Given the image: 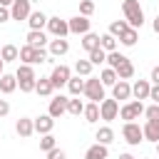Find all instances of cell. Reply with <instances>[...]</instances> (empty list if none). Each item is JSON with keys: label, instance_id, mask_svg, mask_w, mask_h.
I'll list each match as a JSON object with an SVG mask.
<instances>
[{"label": "cell", "instance_id": "cell-9", "mask_svg": "<svg viewBox=\"0 0 159 159\" xmlns=\"http://www.w3.org/2000/svg\"><path fill=\"white\" fill-rule=\"evenodd\" d=\"M70 77H72V70L67 65H57L50 75V82H52V87H62V84H67Z\"/></svg>", "mask_w": 159, "mask_h": 159}, {"label": "cell", "instance_id": "cell-38", "mask_svg": "<svg viewBox=\"0 0 159 159\" xmlns=\"http://www.w3.org/2000/svg\"><path fill=\"white\" fill-rule=\"evenodd\" d=\"M92 12H94V2H92V0H82V2H80V15L89 17Z\"/></svg>", "mask_w": 159, "mask_h": 159}, {"label": "cell", "instance_id": "cell-30", "mask_svg": "<svg viewBox=\"0 0 159 159\" xmlns=\"http://www.w3.org/2000/svg\"><path fill=\"white\" fill-rule=\"evenodd\" d=\"M124 60H129V57H124L122 52L112 50V52H107V60H104V62H109V67H112V70H117V67H119V65H122Z\"/></svg>", "mask_w": 159, "mask_h": 159}, {"label": "cell", "instance_id": "cell-43", "mask_svg": "<svg viewBox=\"0 0 159 159\" xmlns=\"http://www.w3.org/2000/svg\"><path fill=\"white\" fill-rule=\"evenodd\" d=\"M149 99H152L154 104H159V84H152V89H149Z\"/></svg>", "mask_w": 159, "mask_h": 159}, {"label": "cell", "instance_id": "cell-40", "mask_svg": "<svg viewBox=\"0 0 159 159\" xmlns=\"http://www.w3.org/2000/svg\"><path fill=\"white\" fill-rule=\"evenodd\" d=\"M52 147H55V137H52V134H42V139H40V149H42V152H50Z\"/></svg>", "mask_w": 159, "mask_h": 159}, {"label": "cell", "instance_id": "cell-12", "mask_svg": "<svg viewBox=\"0 0 159 159\" xmlns=\"http://www.w3.org/2000/svg\"><path fill=\"white\" fill-rule=\"evenodd\" d=\"M65 112H67V97L57 94L55 99H50V109H47V114H50V117H55V119H57V117H62Z\"/></svg>", "mask_w": 159, "mask_h": 159}, {"label": "cell", "instance_id": "cell-19", "mask_svg": "<svg viewBox=\"0 0 159 159\" xmlns=\"http://www.w3.org/2000/svg\"><path fill=\"white\" fill-rule=\"evenodd\" d=\"M15 87H17V77L15 75H0V92L2 94H10V92H15Z\"/></svg>", "mask_w": 159, "mask_h": 159}, {"label": "cell", "instance_id": "cell-42", "mask_svg": "<svg viewBox=\"0 0 159 159\" xmlns=\"http://www.w3.org/2000/svg\"><path fill=\"white\" fill-rule=\"evenodd\" d=\"M47 159H65V152L57 149V147H52V149L47 152Z\"/></svg>", "mask_w": 159, "mask_h": 159}, {"label": "cell", "instance_id": "cell-25", "mask_svg": "<svg viewBox=\"0 0 159 159\" xmlns=\"http://www.w3.org/2000/svg\"><path fill=\"white\" fill-rule=\"evenodd\" d=\"M114 72H117V80H129V77L134 75V65H132L129 60H124V62H122Z\"/></svg>", "mask_w": 159, "mask_h": 159}, {"label": "cell", "instance_id": "cell-17", "mask_svg": "<svg viewBox=\"0 0 159 159\" xmlns=\"http://www.w3.org/2000/svg\"><path fill=\"white\" fill-rule=\"evenodd\" d=\"M149 89H152V84H149L147 80H137V82L132 84V94H134L137 99H149Z\"/></svg>", "mask_w": 159, "mask_h": 159}, {"label": "cell", "instance_id": "cell-49", "mask_svg": "<svg viewBox=\"0 0 159 159\" xmlns=\"http://www.w3.org/2000/svg\"><path fill=\"white\" fill-rule=\"evenodd\" d=\"M119 159H134V157H132V154H122Z\"/></svg>", "mask_w": 159, "mask_h": 159}, {"label": "cell", "instance_id": "cell-50", "mask_svg": "<svg viewBox=\"0 0 159 159\" xmlns=\"http://www.w3.org/2000/svg\"><path fill=\"white\" fill-rule=\"evenodd\" d=\"M2 67H5V62H2V57H0V75H2Z\"/></svg>", "mask_w": 159, "mask_h": 159}, {"label": "cell", "instance_id": "cell-21", "mask_svg": "<svg viewBox=\"0 0 159 159\" xmlns=\"http://www.w3.org/2000/svg\"><path fill=\"white\" fill-rule=\"evenodd\" d=\"M107 154H109V152H107V144H99V142H97V144H92V147L87 149L84 159H107Z\"/></svg>", "mask_w": 159, "mask_h": 159}, {"label": "cell", "instance_id": "cell-7", "mask_svg": "<svg viewBox=\"0 0 159 159\" xmlns=\"http://www.w3.org/2000/svg\"><path fill=\"white\" fill-rule=\"evenodd\" d=\"M32 10H30V0H15L12 5H10V20H27V15H30Z\"/></svg>", "mask_w": 159, "mask_h": 159}, {"label": "cell", "instance_id": "cell-2", "mask_svg": "<svg viewBox=\"0 0 159 159\" xmlns=\"http://www.w3.org/2000/svg\"><path fill=\"white\" fill-rule=\"evenodd\" d=\"M17 60H22L25 65H40V62H47V52H45V47L25 45L17 50Z\"/></svg>", "mask_w": 159, "mask_h": 159}, {"label": "cell", "instance_id": "cell-16", "mask_svg": "<svg viewBox=\"0 0 159 159\" xmlns=\"http://www.w3.org/2000/svg\"><path fill=\"white\" fill-rule=\"evenodd\" d=\"M27 22H30V30H42L47 25V15L42 10H35V12L27 15Z\"/></svg>", "mask_w": 159, "mask_h": 159}, {"label": "cell", "instance_id": "cell-10", "mask_svg": "<svg viewBox=\"0 0 159 159\" xmlns=\"http://www.w3.org/2000/svg\"><path fill=\"white\" fill-rule=\"evenodd\" d=\"M67 27H70V32H75V35H84V32H89V20H87L84 15H77V17H70V20H67Z\"/></svg>", "mask_w": 159, "mask_h": 159}, {"label": "cell", "instance_id": "cell-23", "mask_svg": "<svg viewBox=\"0 0 159 159\" xmlns=\"http://www.w3.org/2000/svg\"><path fill=\"white\" fill-rule=\"evenodd\" d=\"M84 119L89 122V124H94L97 119H99V102H89V104H84Z\"/></svg>", "mask_w": 159, "mask_h": 159}, {"label": "cell", "instance_id": "cell-35", "mask_svg": "<svg viewBox=\"0 0 159 159\" xmlns=\"http://www.w3.org/2000/svg\"><path fill=\"white\" fill-rule=\"evenodd\" d=\"M67 112H70L72 117H80V114L84 112V104H82V99H67Z\"/></svg>", "mask_w": 159, "mask_h": 159}, {"label": "cell", "instance_id": "cell-5", "mask_svg": "<svg viewBox=\"0 0 159 159\" xmlns=\"http://www.w3.org/2000/svg\"><path fill=\"white\" fill-rule=\"evenodd\" d=\"M139 114H144V104H142V99H132V102H127V104L119 109V117H122L124 122L139 119Z\"/></svg>", "mask_w": 159, "mask_h": 159}, {"label": "cell", "instance_id": "cell-48", "mask_svg": "<svg viewBox=\"0 0 159 159\" xmlns=\"http://www.w3.org/2000/svg\"><path fill=\"white\" fill-rule=\"evenodd\" d=\"M12 2H15V0H0V5H2V7H10Z\"/></svg>", "mask_w": 159, "mask_h": 159}, {"label": "cell", "instance_id": "cell-37", "mask_svg": "<svg viewBox=\"0 0 159 159\" xmlns=\"http://www.w3.org/2000/svg\"><path fill=\"white\" fill-rule=\"evenodd\" d=\"M104 60H107V52H104L102 47H97V50L89 52V62H92V65H102Z\"/></svg>", "mask_w": 159, "mask_h": 159}, {"label": "cell", "instance_id": "cell-44", "mask_svg": "<svg viewBox=\"0 0 159 159\" xmlns=\"http://www.w3.org/2000/svg\"><path fill=\"white\" fill-rule=\"evenodd\" d=\"M7 20H10V10L0 5V22H7Z\"/></svg>", "mask_w": 159, "mask_h": 159}, {"label": "cell", "instance_id": "cell-31", "mask_svg": "<svg viewBox=\"0 0 159 159\" xmlns=\"http://www.w3.org/2000/svg\"><path fill=\"white\" fill-rule=\"evenodd\" d=\"M92 67H94V65H92L89 60H77V62H75V72H77L80 77H89Z\"/></svg>", "mask_w": 159, "mask_h": 159}, {"label": "cell", "instance_id": "cell-13", "mask_svg": "<svg viewBox=\"0 0 159 159\" xmlns=\"http://www.w3.org/2000/svg\"><path fill=\"white\" fill-rule=\"evenodd\" d=\"M32 124H35V132H37V134H50L52 127H55V117H50V114H40L37 119H32Z\"/></svg>", "mask_w": 159, "mask_h": 159}, {"label": "cell", "instance_id": "cell-29", "mask_svg": "<svg viewBox=\"0 0 159 159\" xmlns=\"http://www.w3.org/2000/svg\"><path fill=\"white\" fill-rule=\"evenodd\" d=\"M99 47H102L104 52L117 50V37H114V35H109V32H107V35H102V37H99Z\"/></svg>", "mask_w": 159, "mask_h": 159}, {"label": "cell", "instance_id": "cell-51", "mask_svg": "<svg viewBox=\"0 0 159 159\" xmlns=\"http://www.w3.org/2000/svg\"><path fill=\"white\" fill-rule=\"evenodd\" d=\"M157 154H159V142H157Z\"/></svg>", "mask_w": 159, "mask_h": 159}, {"label": "cell", "instance_id": "cell-28", "mask_svg": "<svg viewBox=\"0 0 159 159\" xmlns=\"http://www.w3.org/2000/svg\"><path fill=\"white\" fill-rule=\"evenodd\" d=\"M99 82H102L104 87H112V84L117 82V72H114L112 67H104V70L99 72Z\"/></svg>", "mask_w": 159, "mask_h": 159}, {"label": "cell", "instance_id": "cell-22", "mask_svg": "<svg viewBox=\"0 0 159 159\" xmlns=\"http://www.w3.org/2000/svg\"><path fill=\"white\" fill-rule=\"evenodd\" d=\"M52 82H50V77H40L37 82H35V92L40 94V97H50L52 94Z\"/></svg>", "mask_w": 159, "mask_h": 159}, {"label": "cell", "instance_id": "cell-4", "mask_svg": "<svg viewBox=\"0 0 159 159\" xmlns=\"http://www.w3.org/2000/svg\"><path fill=\"white\" fill-rule=\"evenodd\" d=\"M117 114H119V102L112 97V99H102L99 102V119H104V122H112V119H117Z\"/></svg>", "mask_w": 159, "mask_h": 159}, {"label": "cell", "instance_id": "cell-41", "mask_svg": "<svg viewBox=\"0 0 159 159\" xmlns=\"http://www.w3.org/2000/svg\"><path fill=\"white\" fill-rule=\"evenodd\" d=\"M144 114H147V119H159V104L144 107Z\"/></svg>", "mask_w": 159, "mask_h": 159}, {"label": "cell", "instance_id": "cell-32", "mask_svg": "<svg viewBox=\"0 0 159 159\" xmlns=\"http://www.w3.org/2000/svg\"><path fill=\"white\" fill-rule=\"evenodd\" d=\"M94 139H97L99 144H109V142L114 139V132H112L109 127H99V129H97V134H94Z\"/></svg>", "mask_w": 159, "mask_h": 159}, {"label": "cell", "instance_id": "cell-18", "mask_svg": "<svg viewBox=\"0 0 159 159\" xmlns=\"http://www.w3.org/2000/svg\"><path fill=\"white\" fill-rule=\"evenodd\" d=\"M15 132H17L20 137H30V134L35 132L32 119H30V117H20V119H17V124H15Z\"/></svg>", "mask_w": 159, "mask_h": 159}, {"label": "cell", "instance_id": "cell-6", "mask_svg": "<svg viewBox=\"0 0 159 159\" xmlns=\"http://www.w3.org/2000/svg\"><path fill=\"white\" fill-rule=\"evenodd\" d=\"M122 137H124V142H127V144H132V147H137V144L144 139L142 127H139V124H134V122H127V124L122 127Z\"/></svg>", "mask_w": 159, "mask_h": 159}, {"label": "cell", "instance_id": "cell-3", "mask_svg": "<svg viewBox=\"0 0 159 159\" xmlns=\"http://www.w3.org/2000/svg\"><path fill=\"white\" fill-rule=\"evenodd\" d=\"M89 102H102L104 99V84L99 82V77H84V92H82Z\"/></svg>", "mask_w": 159, "mask_h": 159}, {"label": "cell", "instance_id": "cell-24", "mask_svg": "<svg viewBox=\"0 0 159 159\" xmlns=\"http://www.w3.org/2000/svg\"><path fill=\"white\" fill-rule=\"evenodd\" d=\"M82 47H84L87 52L97 50V47H99V35H94V32H84V35H82Z\"/></svg>", "mask_w": 159, "mask_h": 159}, {"label": "cell", "instance_id": "cell-27", "mask_svg": "<svg viewBox=\"0 0 159 159\" xmlns=\"http://www.w3.org/2000/svg\"><path fill=\"white\" fill-rule=\"evenodd\" d=\"M137 37H139V35H137V30H134V27H127V30L119 35V42H122V45H127V47H132V45H137Z\"/></svg>", "mask_w": 159, "mask_h": 159}, {"label": "cell", "instance_id": "cell-14", "mask_svg": "<svg viewBox=\"0 0 159 159\" xmlns=\"http://www.w3.org/2000/svg\"><path fill=\"white\" fill-rule=\"evenodd\" d=\"M142 134H144V139H149V142H159V119H147V124L142 127Z\"/></svg>", "mask_w": 159, "mask_h": 159}, {"label": "cell", "instance_id": "cell-34", "mask_svg": "<svg viewBox=\"0 0 159 159\" xmlns=\"http://www.w3.org/2000/svg\"><path fill=\"white\" fill-rule=\"evenodd\" d=\"M15 77H17V80H32V77H35L32 65H25V62H22V65L17 67V72H15Z\"/></svg>", "mask_w": 159, "mask_h": 159}, {"label": "cell", "instance_id": "cell-45", "mask_svg": "<svg viewBox=\"0 0 159 159\" xmlns=\"http://www.w3.org/2000/svg\"><path fill=\"white\" fill-rule=\"evenodd\" d=\"M10 112V104H7V99H0V117H5Z\"/></svg>", "mask_w": 159, "mask_h": 159}, {"label": "cell", "instance_id": "cell-36", "mask_svg": "<svg viewBox=\"0 0 159 159\" xmlns=\"http://www.w3.org/2000/svg\"><path fill=\"white\" fill-rule=\"evenodd\" d=\"M127 27H129V22H127V20H114V22L109 25V35L119 37V35H122V32H124Z\"/></svg>", "mask_w": 159, "mask_h": 159}, {"label": "cell", "instance_id": "cell-1", "mask_svg": "<svg viewBox=\"0 0 159 159\" xmlns=\"http://www.w3.org/2000/svg\"><path fill=\"white\" fill-rule=\"evenodd\" d=\"M122 12H124V20L129 22V27H142L144 25V10L139 5V0H124L122 2Z\"/></svg>", "mask_w": 159, "mask_h": 159}, {"label": "cell", "instance_id": "cell-47", "mask_svg": "<svg viewBox=\"0 0 159 159\" xmlns=\"http://www.w3.org/2000/svg\"><path fill=\"white\" fill-rule=\"evenodd\" d=\"M152 27H154V32H157V35H159V15H157V17H154V22H152Z\"/></svg>", "mask_w": 159, "mask_h": 159}, {"label": "cell", "instance_id": "cell-8", "mask_svg": "<svg viewBox=\"0 0 159 159\" xmlns=\"http://www.w3.org/2000/svg\"><path fill=\"white\" fill-rule=\"evenodd\" d=\"M47 30H50V35H55V37H67V35H70L67 20H60L57 15H55V17H47Z\"/></svg>", "mask_w": 159, "mask_h": 159}, {"label": "cell", "instance_id": "cell-20", "mask_svg": "<svg viewBox=\"0 0 159 159\" xmlns=\"http://www.w3.org/2000/svg\"><path fill=\"white\" fill-rule=\"evenodd\" d=\"M27 45H32V47H45V45H47V35H45L42 30H30V32H27Z\"/></svg>", "mask_w": 159, "mask_h": 159}, {"label": "cell", "instance_id": "cell-11", "mask_svg": "<svg viewBox=\"0 0 159 159\" xmlns=\"http://www.w3.org/2000/svg\"><path fill=\"white\" fill-rule=\"evenodd\" d=\"M112 97H114V99H129V97H132V84H129L127 80H117V82L112 84Z\"/></svg>", "mask_w": 159, "mask_h": 159}, {"label": "cell", "instance_id": "cell-33", "mask_svg": "<svg viewBox=\"0 0 159 159\" xmlns=\"http://www.w3.org/2000/svg\"><path fill=\"white\" fill-rule=\"evenodd\" d=\"M0 57H2V62H12V60H17V47H15V45H5V47L0 50Z\"/></svg>", "mask_w": 159, "mask_h": 159}, {"label": "cell", "instance_id": "cell-46", "mask_svg": "<svg viewBox=\"0 0 159 159\" xmlns=\"http://www.w3.org/2000/svg\"><path fill=\"white\" fill-rule=\"evenodd\" d=\"M152 82H154V84H159V65L152 70Z\"/></svg>", "mask_w": 159, "mask_h": 159}, {"label": "cell", "instance_id": "cell-39", "mask_svg": "<svg viewBox=\"0 0 159 159\" xmlns=\"http://www.w3.org/2000/svg\"><path fill=\"white\" fill-rule=\"evenodd\" d=\"M35 82H37V77H32V80H17L20 92H35Z\"/></svg>", "mask_w": 159, "mask_h": 159}, {"label": "cell", "instance_id": "cell-26", "mask_svg": "<svg viewBox=\"0 0 159 159\" xmlns=\"http://www.w3.org/2000/svg\"><path fill=\"white\" fill-rule=\"evenodd\" d=\"M67 87H70V94L77 97V94L84 92V80H80V75H77V77H70V80H67Z\"/></svg>", "mask_w": 159, "mask_h": 159}, {"label": "cell", "instance_id": "cell-15", "mask_svg": "<svg viewBox=\"0 0 159 159\" xmlns=\"http://www.w3.org/2000/svg\"><path fill=\"white\" fill-rule=\"evenodd\" d=\"M67 50H70V42H67L65 37L50 40V55H52V57H62V55H67Z\"/></svg>", "mask_w": 159, "mask_h": 159}]
</instances>
